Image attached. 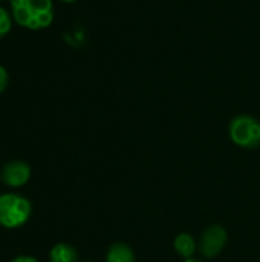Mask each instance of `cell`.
<instances>
[{
    "mask_svg": "<svg viewBox=\"0 0 260 262\" xmlns=\"http://www.w3.org/2000/svg\"><path fill=\"white\" fill-rule=\"evenodd\" d=\"M9 5L14 21L25 29L40 31L54 21L52 0H11Z\"/></svg>",
    "mask_w": 260,
    "mask_h": 262,
    "instance_id": "cell-1",
    "label": "cell"
},
{
    "mask_svg": "<svg viewBox=\"0 0 260 262\" xmlns=\"http://www.w3.org/2000/svg\"><path fill=\"white\" fill-rule=\"evenodd\" d=\"M32 215V204L20 193L0 195V226L5 229H18L25 226Z\"/></svg>",
    "mask_w": 260,
    "mask_h": 262,
    "instance_id": "cell-2",
    "label": "cell"
},
{
    "mask_svg": "<svg viewBox=\"0 0 260 262\" xmlns=\"http://www.w3.org/2000/svg\"><path fill=\"white\" fill-rule=\"evenodd\" d=\"M231 141L242 149H256L260 146V121L253 115H236L228 126Z\"/></svg>",
    "mask_w": 260,
    "mask_h": 262,
    "instance_id": "cell-3",
    "label": "cell"
},
{
    "mask_svg": "<svg viewBox=\"0 0 260 262\" xmlns=\"http://www.w3.org/2000/svg\"><path fill=\"white\" fill-rule=\"evenodd\" d=\"M228 243L227 230L219 224L208 226L199 238V252L204 258H216Z\"/></svg>",
    "mask_w": 260,
    "mask_h": 262,
    "instance_id": "cell-4",
    "label": "cell"
},
{
    "mask_svg": "<svg viewBox=\"0 0 260 262\" xmlns=\"http://www.w3.org/2000/svg\"><path fill=\"white\" fill-rule=\"evenodd\" d=\"M31 178V166L21 160L6 163L0 172V181L8 187H21Z\"/></svg>",
    "mask_w": 260,
    "mask_h": 262,
    "instance_id": "cell-5",
    "label": "cell"
},
{
    "mask_svg": "<svg viewBox=\"0 0 260 262\" xmlns=\"http://www.w3.org/2000/svg\"><path fill=\"white\" fill-rule=\"evenodd\" d=\"M106 262H136L135 252L124 243H115L106 253Z\"/></svg>",
    "mask_w": 260,
    "mask_h": 262,
    "instance_id": "cell-6",
    "label": "cell"
},
{
    "mask_svg": "<svg viewBox=\"0 0 260 262\" xmlns=\"http://www.w3.org/2000/svg\"><path fill=\"white\" fill-rule=\"evenodd\" d=\"M173 249L176 250V253L184 258V259H190L195 252H196V239L193 235L187 233V232H182L179 233L175 241H173Z\"/></svg>",
    "mask_w": 260,
    "mask_h": 262,
    "instance_id": "cell-7",
    "label": "cell"
},
{
    "mask_svg": "<svg viewBox=\"0 0 260 262\" xmlns=\"http://www.w3.org/2000/svg\"><path fill=\"white\" fill-rule=\"evenodd\" d=\"M51 262H78V252L75 247L66 243L55 244L49 252Z\"/></svg>",
    "mask_w": 260,
    "mask_h": 262,
    "instance_id": "cell-8",
    "label": "cell"
},
{
    "mask_svg": "<svg viewBox=\"0 0 260 262\" xmlns=\"http://www.w3.org/2000/svg\"><path fill=\"white\" fill-rule=\"evenodd\" d=\"M12 14L8 12L3 6H0V38L6 37L12 28Z\"/></svg>",
    "mask_w": 260,
    "mask_h": 262,
    "instance_id": "cell-9",
    "label": "cell"
},
{
    "mask_svg": "<svg viewBox=\"0 0 260 262\" xmlns=\"http://www.w3.org/2000/svg\"><path fill=\"white\" fill-rule=\"evenodd\" d=\"M9 84V75H8V71L0 64V95L6 91Z\"/></svg>",
    "mask_w": 260,
    "mask_h": 262,
    "instance_id": "cell-10",
    "label": "cell"
},
{
    "mask_svg": "<svg viewBox=\"0 0 260 262\" xmlns=\"http://www.w3.org/2000/svg\"><path fill=\"white\" fill-rule=\"evenodd\" d=\"M11 262H38L35 258H32V256H28V255H21V256H17V258H14Z\"/></svg>",
    "mask_w": 260,
    "mask_h": 262,
    "instance_id": "cell-11",
    "label": "cell"
},
{
    "mask_svg": "<svg viewBox=\"0 0 260 262\" xmlns=\"http://www.w3.org/2000/svg\"><path fill=\"white\" fill-rule=\"evenodd\" d=\"M184 262H202V261H199V259H193V258H190V259H185Z\"/></svg>",
    "mask_w": 260,
    "mask_h": 262,
    "instance_id": "cell-12",
    "label": "cell"
},
{
    "mask_svg": "<svg viewBox=\"0 0 260 262\" xmlns=\"http://www.w3.org/2000/svg\"><path fill=\"white\" fill-rule=\"evenodd\" d=\"M60 2H63V3H74V2H77V0H60Z\"/></svg>",
    "mask_w": 260,
    "mask_h": 262,
    "instance_id": "cell-13",
    "label": "cell"
},
{
    "mask_svg": "<svg viewBox=\"0 0 260 262\" xmlns=\"http://www.w3.org/2000/svg\"><path fill=\"white\" fill-rule=\"evenodd\" d=\"M0 2H11V0H0Z\"/></svg>",
    "mask_w": 260,
    "mask_h": 262,
    "instance_id": "cell-14",
    "label": "cell"
},
{
    "mask_svg": "<svg viewBox=\"0 0 260 262\" xmlns=\"http://www.w3.org/2000/svg\"><path fill=\"white\" fill-rule=\"evenodd\" d=\"M87 262H93V261H87Z\"/></svg>",
    "mask_w": 260,
    "mask_h": 262,
    "instance_id": "cell-15",
    "label": "cell"
}]
</instances>
